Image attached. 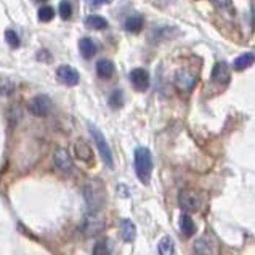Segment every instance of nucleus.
<instances>
[{
  "mask_svg": "<svg viewBox=\"0 0 255 255\" xmlns=\"http://www.w3.org/2000/svg\"><path fill=\"white\" fill-rule=\"evenodd\" d=\"M124 27H125V31L134 32V34H138V32L143 29V16H140V15L127 16Z\"/></svg>",
  "mask_w": 255,
  "mask_h": 255,
  "instance_id": "14",
  "label": "nucleus"
},
{
  "mask_svg": "<svg viewBox=\"0 0 255 255\" xmlns=\"http://www.w3.org/2000/svg\"><path fill=\"white\" fill-rule=\"evenodd\" d=\"M135 170L138 180L148 185L153 174V156L148 148L140 146L135 149Z\"/></svg>",
  "mask_w": 255,
  "mask_h": 255,
  "instance_id": "1",
  "label": "nucleus"
},
{
  "mask_svg": "<svg viewBox=\"0 0 255 255\" xmlns=\"http://www.w3.org/2000/svg\"><path fill=\"white\" fill-rule=\"evenodd\" d=\"M175 84L181 92H190L196 84V77L190 73H186V71H180L175 77Z\"/></svg>",
  "mask_w": 255,
  "mask_h": 255,
  "instance_id": "10",
  "label": "nucleus"
},
{
  "mask_svg": "<svg viewBox=\"0 0 255 255\" xmlns=\"http://www.w3.org/2000/svg\"><path fill=\"white\" fill-rule=\"evenodd\" d=\"M212 80L215 84L226 85L230 82V68L226 63H217L212 71Z\"/></svg>",
  "mask_w": 255,
  "mask_h": 255,
  "instance_id": "9",
  "label": "nucleus"
},
{
  "mask_svg": "<svg viewBox=\"0 0 255 255\" xmlns=\"http://www.w3.org/2000/svg\"><path fill=\"white\" fill-rule=\"evenodd\" d=\"M79 50H80L82 57L85 59H90L92 57H95L98 48H97V43L93 42L92 39L84 37V39H80V42H79Z\"/></svg>",
  "mask_w": 255,
  "mask_h": 255,
  "instance_id": "12",
  "label": "nucleus"
},
{
  "mask_svg": "<svg viewBox=\"0 0 255 255\" xmlns=\"http://www.w3.org/2000/svg\"><path fill=\"white\" fill-rule=\"evenodd\" d=\"M122 104H124V95H122V92L120 90L113 92V95L109 97V106L118 109V108L122 106Z\"/></svg>",
  "mask_w": 255,
  "mask_h": 255,
  "instance_id": "23",
  "label": "nucleus"
},
{
  "mask_svg": "<svg viewBox=\"0 0 255 255\" xmlns=\"http://www.w3.org/2000/svg\"><path fill=\"white\" fill-rule=\"evenodd\" d=\"M157 251H159V255H174L175 254V244H174V241H172V237L164 236L159 242Z\"/></svg>",
  "mask_w": 255,
  "mask_h": 255,
  "instance_id": "19",
  "label": "nucleus"
},
{
  "mask_svg": "<svg viewBox=\"0 0 255 255\" xmlns=\"http://www.w3.org/2000/svg\"><path fill=\"white\" fill-rule=\"evenodd\" d=\"M120 237L124 242H134L137 237V226L132 220H122L120 221Z\"/></svg>",
  "mask_w": 255,
  "mask_h": 255,
  "instance_id": "11",
  "label": "nucleus"
},
{
  "mask_svg": "<svg viewBox=\"0 0 255 255\" xmlns=\"http://www.w3.org/2000/svg\"><path fill=\"white\" fill-rule=\"evenodd\" d=\"M59 16L63 20H69L73 16V5H71L69 0H63L59 3Z\"/></svg>",
  "mask_w": 255,
  "mask_h": 255,
  "instance_id": "22",
  "label": "nucleus"
},
{
  "mask_svg": "<svg viewBox=\"0 0 255 255\" xmlns=\"http://www.w3.org/2000/svg\"><path fill=\"white\" fill-rule=\"evenodd\" d=\"M47 55H48L47 50H42V52L37 53V59L39 61H50V57H47Z\"/></svg>",
  "mask_w": 255,
  "mask_h": 255,
  "instance_id": "28",
  "label": "nucleus"
},
{
  "mask_svg": "<svg viewBox=\"0 0 255 255\" xmlns=\"http://www.w3.org/2000/svg\"><path fill=\"white\" fill-rule=\"evenodd\" d=\"M85 26L90 27V29L101 31V29H106V27H108V21L104 20L103 16L92 15V16H88V18L85 20Z\"/></svg>",
  "mask_w": 255,
  "mask_h": 255,
  "instance_id": "17",
  "label": "nucleus"
},
{
  "mask_svg": "<svg viewBox=\"0 0 255 255\" xmlns=\"http://www.w3.org/2000/svg\"><path fill=\"white\" fill-rule=\"evenodd\" d=\"M88 130H90V134L93 137V141H95V145L98 148V151L99 154H101V157L104 160V164L108 165L109 169H113L114 167V159H113V153H111V148L108 145V141L104 140V135L99 132L95 125H88Z\"/></svg>",
  "mask_w": 255,
  "mask_h": 255,
  "instance_id": "2",
  "label": "nucleus"
},
{
  "mask_svg": "<svg viewBox=\"0 0 255 255\" xmlns=\"http://www.w3.org/2000/svg\"><path fill=\"white\" fill-rule=\"evenodd\" d=\"M195 247H196L197 254H201V255H212L215 252V247L210 244V239H207V237H201V239L195 244Z\"/></svg>",
  "mask_w": 255,
  "mask_h": 255,
  "instance_id": "20",
  "label": "nucleus"
},
{
  "mask_svg": "<svg viewBox=\"0 0 255 255\" xmlns=\"http://www.w3.org/2000/svg\"><path fill=\"white\" fill-rule=\"evenodd\" d=\"M252 64H254V53L249 52V53L241 55L239 58H236V61H235V69L236 71H244V69L251 68Z\"/></svg>",
  "mask_w": 255,
  "mask_h": 255,
  "instance_id": "18",
  "label": "nucleus"
},
{
  "mask_svg": "<svg viewBox=\"0 0 255 255\" xmlns=\"http://www.w3.org/2000/svg\"><path fill=\"white\" fill-rule=\"evenodd\" d=\"M52 99H50L47 95H37L34 97L27 104V109L29 113H32L34 116H39V118H43V116H48L50 111H52Z\"/></svg>",
  "mask_w": 255,
  "mask_h": 255,
  "instance_id": "3",
  "label": "nucleus"
},
{
  "mask_svg": "<svg viewBox=\"0 0 255 255\" xmlns=\"http://www.w3.org/2000/svg\"><path fill=\"white\" fill-rule=\"evenodd\" d=\"M53 160H55L57 169L63 172V174H71V172H73V160H71L66 149L58 148L53 154Z\"/></svg>",
  "mask_w": 255,
  "mask_h": 255,
  "instance_id": "8",
  "label": "nucleus"
},
{
  "mask_svg": "<svg viewBox=\"0 0 255 255\" xmlns=\"http://www.w3.org/2000/svg\"><path fill=\"white\" fill-rule=\"evenodd\" d=\"M13 82H10L8 79H3L0 80V95H10V93L13 92Z\"/></svg>",
  "mask_w": 255,
  "mask_h": 255,
  "instance_id": "26",
  "label": "nucleus"
},
{
  "mask_svg": "<svg viewBox=\"0 0 255 255\" xmlns=\"http://www.w3.org/2000/svg\"><path fill=\"white\" fill-rule=\"evenodd\" d=\"M5 40L8 42V45L12 48L20 47V37L15 31H5Z\"/></svg>",
  "mask_w": 255,
  "mask_h": 255,
  "instance_id": "25",
  "label": "nucleus"
},
{
  "mask_svg": "<svg viewBox=\"0 0 255 255\" xmlns=\"http://www.w3.org/2000/svg\"><path fill=\"white\" fill-rule=\"evenodd\" d=\"M130 82L137 92H146L149 87V74L146 69L137 68L130 73Z\"/></svg>",
  "mask_w": 255,
  "mask_h": 255,
  "instance_id": "6",
  "label": "nucleus"
},
{
  "mask_svg": "<svg viewBox=\"0 0 255 255\" xmlns=\"http://www.w3.org/2000/svg\"><path fill=\"white\" fill-rule=\"evenodd\" d=\"M212 3H215L217 7L225 8V7H228V5L231 3V0H212Z\"/></svg>",
  "mask_w": 255,
  "mask_h": 255,
  "instance_id": "27",
  "label": "nucleus"
},
{
  "mask_svg": "<svg viewBox=\"0 0 255 255\" xmlns=\"http://www.w3.org/2000/svg\"><path fill=\"white\" fill-rule=\"evenodd\" d=\"M57 77L61 84L64 85H69V87H74L79 84V73L71 68V66H59L58 71H57Z\"/></svg>",
  "mask_w": 255,
  "mask_h": 255,
  "instance_id": "7",
  "label": "nucleus"
},
{
  "mask_svg": "<svg viewBox=\"0 0 255 255\" xmlns=\"http://www.w3.org/2000/svg\"><path fill=\"white\" fill-rule=\"evenodd\" d=\"M39 21H42V23H48V21L53 20L55 16V10L52 7H48V5H43V7H40V10H39Z\"/></svg>",
  "mask_w": 255,
  "mask_h": 255,
  "instance_id": "21",
  "label": "nucleus"
},
{
  "mask_svg": "<svg viewBox=\"0 0 255 255\" xmlns=\"http://www.w3.org/2000/svg\"><path fill=\"white\" fill-rule=\"evenodd\" d=\"M180 230H181V233H183V235H185L186 237H191L193 235H195L196 225H195V221H193V218H191L188 214H183V215H181Z\"/></svg>",
  "mask_w": 255,
  "mask_h": 255,
  "instance_id": "16",
  "label": "nucleus"
},
{
  "mask_svg": "<svg viewBox=\"0 0 255 255\" xmlns=\"http://www.w3.org/2000/svg\"><path fill=\"white\" fill-rule=\"evenodd\" d=\"M36 2H39V3H45L47 0H36Z\"/></svg>",
  "mask_w": 255,
  "mask_h": 255,
  "instance_id": "30",
  "label": "nucleus"
},
{
  "mask_svg": "<svg viewBox=\"0 0 255 255\" xmlns=\"http://www.w3.org/2000/svg\"><path fill=\"white\" fill-rule=\"evenodd\" d=\"M103 226H104V220L101 218V215L97 214V212H90L88 214V217L85 218L84 226H82V228H84L85 235L95 236L103 230Z\"/></svg>",
  "mask_w": 255,
  "mask_h": 255,
  "instance_id": "5",
  "label": "nucleus"
},
{
  "mask_svg": "<svg viewBox=\"0 0 255 255\" xmlns=\"http://www.w3.org/2000/svg\"><path fill=\"white\" fill-rule=\"evenodd\" d=\"M76 154H77V157H79L80 160H84V162H90V160H93L92 148L82 140L76 143Z\"/></svg>",
  "mask_w": 255,
  "mask_h": 255,
  "instance_id": "15",
  "label": "nucleus"
},
{
  "mask_svg": "<svg viewBox=\"0 0 255 255\" xmlns=\"http://www.w3.org/2000/svg\"><path fill=\"white\" fill-rule=\"evenodd\" d=\"M93 2V5H95V7H98V5H101V3H104V2H108V0H92Z\"/></svg>",
  "mask_w": 255,
  "mask_h": 255,
  "instance_id": "29",
  "label": "nucleus"
},
{
  "mask_svg": "<svg viewBox=\"0 0 255 255\" xmlns=\"http://www.w3.org/2000/svg\"><path fill=\"white\" fill-rule=\"evenodd\" d=\"M97 74L101 79H109L114 74V63L111 59H99L97 63Z\"/></svg>",
  "mask_w": 255,
  "mask_h": 255,
  "instance_id": "13",
  "label": "nucleus"
},
{
  "mask_svg": "<svg viewBox=\"0 0 255 255\" xmlns=\"http://www.w3.org/2000/svg\"><path fill=\"white\" fill-rule=\"evenodd\" d=\"M92 255H111L108 242H106V241H98V242L95 244V247H93Z\"/></svg>",
  "mask_w": 255,
  "mask_h": 255,
  "instance_id": "24",
  "label": "nucleus"
},
{
  "mask_svg": "<svg viewBox=\"0 0 255 255\" xmlns=\"http://www.w3.org/2000/svg\"><path fill=\"white\" fill-rule=\"evenodd\" d=\"M178 204L185 212H196L201 207V196L193 190H183L178 195Z\"/></svg>",
  "mask_w": 255,
  "mask_h": 255,
  "instance_id": "4",
  "label": "nucleus"
}]
</instances>
